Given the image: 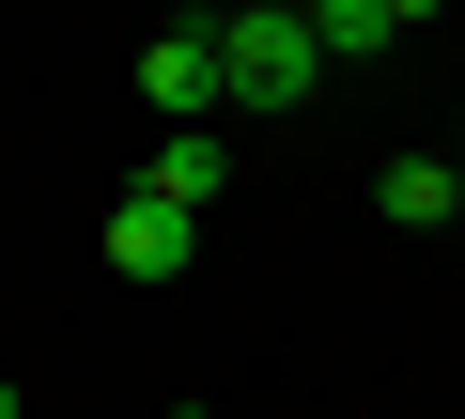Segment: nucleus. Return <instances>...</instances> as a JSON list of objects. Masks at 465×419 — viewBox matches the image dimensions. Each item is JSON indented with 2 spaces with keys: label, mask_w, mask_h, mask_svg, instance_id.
I'll return each instance as SVG.
<instances>
[{
  "label": "nucleus",
  "mask_w": 465,
  "mask_h": 419,
  "mask_svg": "<svg viewBox=\"0 0 465 419\" xmlns=\"http://www.w3.org/2000/svg\"><path fill=\"white\" fill-rule=\"evenodd\" d=\"M388 16H403V32H419V16H450V0H388Z\"/></svg>",
  "instance_id": "0eeeda50"
},
{
  "label": "nucleus",
  "mask_w": 465,
  "mask_h": 419,
  "mask_svg": "<svg viewBox=\"0 0 465 419\" xmlns=\"http://www.w3.org/2000/svg\"><path fill=\"white\" fill-rule=\"evenodd\" d=\"M388 32H403V16H388V0H311V47H326V63H372Z\"/></svg>",
  "instance_id": "423d86ee"
},
{
  "label": "nucleus",
  "mask_w": 465,
  "mask_h": 419,
  "mask_svg": "<svg viewBox=\"0 0 465 419\" xmlns=\"http://www.w3.org/2000/svg\"><path fill=\"white\" fill-rule=\"evenodd\" d=\"M0 419H16V373H0Z\"/></svg>",
  "instance_id": "1a4fd4ad"
},
{
  "label": "nucleus",
  "mask_w": 465,
  "mask_h": 419,
  "mask_svg": "<svg viewBox=\"0 0 465 419\" xmlns=\"http://www.w3.org/2000/svg\"><path fill=\"white\" fill-rule=\"evenodd\" d=\"M171 419H217V404H171Z\"/></svg>",
  "instance_id": "9d476101"
},
{
  "label": "nucleus",
  "mask_w": 465,
  "mask_h": 419,
  "mask_svg": "<svg viewBox=\"0 0 465 419\" xmlns=\"http://www.w3.org/2000/svg\"><path fill=\"white\" fill-rule=\"evenodd\" d=\"M140 186H155V202H186V218H202V202L232 186V109H202V125H171V140L140 155Z\"/></svg>",
  "instance_id": "20e7f679"
},
{
  "label": "nucleus",
  "mask_w": 465,
  "mask_h": 419,
  "mask_svg": "<svg viewBox=\"0 0 465 419\" xmlns=\"http://www.w3.org/2000/svg\"><path fill=\"white\" fill-rule=\"evenodd\" d=\"M311 78H326V47H311V0H217V109L280 125Z\"/></svg>",
  "instance_id": "f257e3e1"
},
{
  "label": "nucleus",
  "mask_w": 465,
  "mask_h": 419,
  "mask_svg": "<svg viewBox=\"0 0 465 419\" xmlns=\"http://www.w3.org/2000/svg\"><path fill=\"white\" fill-rule=\"evenodd\" d=\"M186 249H202L186 202H155V186H124V202H109V280H186Z\"/></svg>",
  "instance_id": "f03ea898"
},
{
  "label": "nucleus",
  "mask_w": 465,
  "mask_h": 419,
  "mask_svg": "<svg viewBox=\"0 0 465 419\" xmlns=\"http://www.w3.org/2000/svg\"><path fill=\"white\" fill-rule=\"evenodd\" d=\"M140 94H155V125H202V109H217V16H171V32L140 47Z\"/></svg>",
  "instance_id": "7ed1b4c3"
},
{
  "label": "nucleus",
  "mask_w": 465,
  "mask_h": 419,
  "mask_svg": "<svg viewBox=\"0 0 465 419\" xmlns=\"http://www.w3.org/2000/svg\"><path fill=\"white\" fill-rule=\"evenodd\" d=\"M450 218H465V155H450Z\"/></svg>",
  "instance_id": "6e6552de"
},
{
  "label": "nucleus",
  "mask_w": 465,
  "mask_h": 419,
  "mask_svg": "<svg viewBox=\"0 0 465 419\" xmlns=\"http://www.w3.org/2000/svg\"><path fill=\"white\" fill-rule=\"evenodd\" d=\"M372 218L388 234H450V155H388L372 171Z\"/></svg>",
  "instance_id": "39448f33"
}]
</instances>
